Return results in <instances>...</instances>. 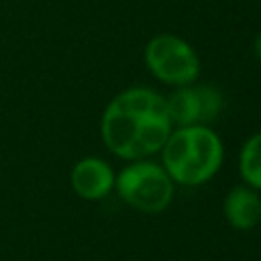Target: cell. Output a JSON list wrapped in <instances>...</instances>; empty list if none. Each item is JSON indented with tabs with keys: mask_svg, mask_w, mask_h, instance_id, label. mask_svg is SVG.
<instances>
[{
	"mask_svg": "<svg viewBox=\"0 0 261 261\" xmlns=\"http://www.w3.org/2000/svg\"><path fill=\"white\" fill-rule=\"evenodd\" d=\"M69 181L80 198L102 200L114 190V171L100 157H84L71 167Z\"/></svg>",
	"mask_w": 261,
	"mask_h": 261,
	"instance_id": "6",
	"label": "cell"
},
{
	"mask_svg": "<svg viewBox=\"0 0 261 261\" xmlns=\"http://www.w3.org/2000/svg\"><path fill=\"white\" fill-rule=\"evenodd\" d=\"M114 190L118 198L130 208L147 214L163 212L171 200L175 184L161 163L147 159L128 161L114 175Z\"/></svg>",
	"mask_w": 261,
	"mask_h": 261,
	"instance_id": "3",
	"label": "cell"
},
{
	"mask_svg": "<svg viewBox=\"0 0 261 261\" xmlns=\"http://www.w3.org/2000/svg\"><path fill=\"white\" fill-rule=\"evenodd\" d=\"M253 53H255V57L261 61V31L257 33V37H255V41H253Z\"/></svg>",
	"mask_w": 261,
	"mask_h": 261,
	"instance_id": "9",
	"label": "cell"
},
{
	"mask_svg": "<svg viewBox=\"0 0 261 261\" xmlns=\"http://www.w3.org/2000/svg\"><path fill=\"white\" fill-rule=\"evenodd\" d=\"M167 116L173 126L208 124L218 118L224 108V96L220 88L212 84H186L173 88L165 96Z\"/></svg>",
	"mask_w": 261,
	"mask_h": 261,
	"instance_id": "5",
	"label": "cell"
},
{
	"mask_svg": "<svg viewBox=\"0 0 261 261\" xmlns=\"http://www.w3.org/2000/svg\"><path fill=\"white\" fill-rule=\"evenodd\" d=\"M161 165L179 186H200L216 175L224 147L208 124L173 126L161 147Z\"/></svg>",
	"mask_w": 261,
	"mask_h": 261,
	"instance_id": "2",
	"label": "cell"
},
{
	"mask_svg": "<svg viewBox=\"0 0 261 261\" xmlns=\"http://www.w3.org/2000/svg\"><path fill=\"white\" fill-rule=\"evenodd\" d=\"M171 130L173 124L167 116L165 96L145 86L116 94L100 120L106 149L126 161L157 155Z\"/></svg>",
	"mask_w": 261,
	"mask_h": 261,
	"instance_id": "1",
	"label": "cell"
},
{
	"mask_svg": "<svg viewBox=\"0 0 261 261\" xmlns=\"http://www.w3.org/2000/svg\"><path fill=\"white\" fill-rule=\"evenodd\" d=\"M239 173L243 181L261 192V133L251 135L239 153Z\"/></svg>",
	"mask_w": 261,
	"mask_h": 261,
	"instance_id": "8",
	"label": "cell"
},
{
	"mask_svg": "<svg viewBox=\"0 0 261 261\" xmlns=\"http://www.w3.org/2000/svg\"><path fill=\"white\" fill-rule=\"evenodd\" d=\"M145 65L163 84L177 88L198 80L200 57L196 49L173 33H159L145 45Z\"/></svg>",
	"mask_w": 261,
	"mask_h": 261,
	"instance_id": "4",
	"label": "cell"
},
{
	"mask_svg": "<svg viewBox=\"0 0 261 261\" xmlns=\"http://www.w3.org/2000/svg\"><path fill=\"white\" fill-rule=\"evenodd\" d=\"M226 222L237 230H251L261 222V196L255 188L241 184L234 186L222 202Z\"/></svg>",
	"mask_w": 261,
	"mask_h": 261,
	"instance_id": "7",
	"label": "cell"
}]
</instances>
